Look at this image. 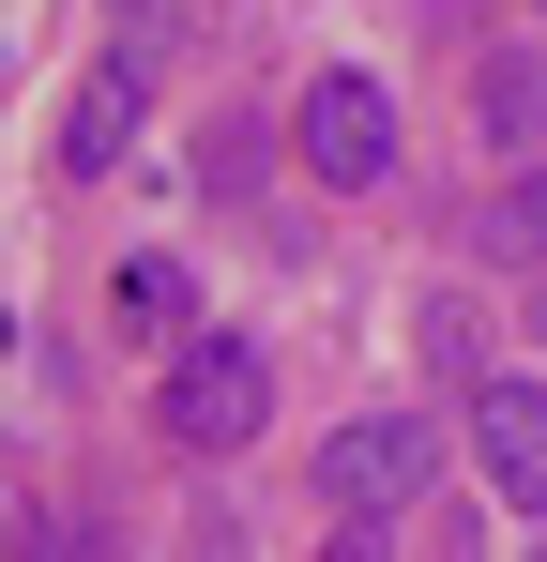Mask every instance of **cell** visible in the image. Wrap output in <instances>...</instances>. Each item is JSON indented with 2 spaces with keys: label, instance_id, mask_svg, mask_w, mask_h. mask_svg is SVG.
Returning <instances> with one entry per match:
<instances>
[{
  "label": "cell",
  "instance_id": "cell-1",
  "mask_svg": "<svg viewBox=\"0 0 547 562\" xmlns=\"http://www.w3.org/2000/svg\"><path fill=\"white\" fill-rule=\"evenodd\" d=\"M259 411H274L259 335H198V350H168V441H182V457H228V441H259Z\"/></svg>",
  "mask_w": 547,
  "mask_h": 562
},
{
  "label": "cell",
  "instance_id": "cell-2",
  "mask_svg": "<svg viewBox=\"0 0 547 562\" xmlns=\"http://www.w3.org/2000/svg\"><path fill=\"white\" fill-rule=\"evenodd\" d=\"M426 457H442V426H426V411H350V426L320 441V486H335L350 517H395V502L426 486Z\"/></svg>",
  "mask_w": 547,
  "mask_h": 562
},
{
  "label": "cell",
  "instance_id": "cell-3",
  "mask_svg": "<svg viewBox=\"0 0 547 562\" xmlns=\"http://www.w3.org/2000/svg\"><path fill=\"white\" fill-rule=\"evenodd\" d=\"M304 168L365 198L395 168V92H380V77H320V92H304Z\"/></svg>",
  "mask_w": 547,
  "mask_h": 562
},
{
  "label": "cell",
  "instance_id": "cell-4",
  "mask_svg": "<svg viewBox=\"0 0 547 562\" xmlns=\"http://www.w3.org/2000/svg\"><path fill=\"white\" fill-rule=\"evenodd\" d=\"M471 457L517 517H547V380H471Z\"/></svg>",
  "mask_w": 547,
  "mask_h": 562
},
{
  "label": "cell",
  "instance_id": "cell-5",
  "mask_svg": "<svg viewBox=\"0 0 547 562\" xmlns=\"http://www.w3.org/2000/svg\"><path fill=\"white\" fill-rule=\"evenodd\" d=\"M107 304H122L153 350H198V274H182V259H122V274H107Z\"/></svg>",
  "mask_w": 547,
  "mask_h": 562
},
{
  "label": "cell",
  "instance_id": "cell-6",
  "mask_svg": "<svg viewBox=\"0 0 547 562\" xmlns=\"http://www.w3.org/2000/svg\"><path fill=\"white\" fill-rule=\"evenodd\" d=\"M471 122H487L502 153H517V137H547V61H533V46H502V61L471 77Z\"/></svg>",
  "mask_w": 547,
  "mask_h": 562
},
{
  "label": "cell",
  "instance_id": "cell-7",
  "mask_svg": "<svg viewBox=\"0 0 547 562\" xmlns=\"http://www.w3.org/2000/svg\"><path fill=\"white\" fill-rule=\"evenodd\" d=\"M122 137H137V77H91L77 122H62V168H77V183H91V168H122Z\"/></svg>",
  "mask_w": 547,
  "mask_h": 562
},
{
  "label": "cell",
  "instance_id": "cell-8",
  "mask_svg": "<svg viewBox=\"0 0 547 562\" xmlns=\"http://www.w3.org/2000/svg\"><path fill=\"white\" fill-rule=\"evenodd\" d=\"M471 244H487V259H547V168H517V183L487 198V213H471Z\"/></svg>",
  "mask_w": 547,
  "mask_h": 562
},
{
  "label": "cell",
  "instance_id": "cell-9",
  "mask_svg": "<svg viewBox=\"0 0 547 562\" xmlns=\"http://www.w3.org/2000/svg\"><path fill=\"white\" fill-rule=\"evenodd\" d=\"M411 335H426V366H442V380H502V366H487V335H471V304H426Z\"/></svg>",
  "mask_w": 547,
  "mask_h": 562
},
{
  "label": "cell",
  "instance_id": "cell-10",
  "mask_svg": "<svg viewBox=\"0 0 547 562\" xmlns=\"http://www.w3.org/2000/svg\"><path fill=\"white\" fill-rule=\"evenodd\" d=\"M15 548H31V562H107V532H91V517H46V502H31V517H15Z\"/></svg>",
  "mask_w": 547,
  "mask_h": 562
},
{
  "label": "cell",
  "instance_id": "cell-11",
  "mask_svg": "<svg viewBox=\"0 0 547 562\" xmlns=\"http://www.w3.org/2000/svg\"><path fill=\"white\" fill-rule=\"evenodd\" d=\"M320 562H395V548H380V532H365V517H350V532H335V548H320Z\"/></svg>",
  "mask_w": 547,
  "mask_h": 562
}]
</instances>
